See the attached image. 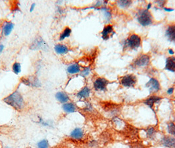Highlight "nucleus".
Listing matches in <instances>:
<instances>
[{
	"mask_svg": "<svg viewBox=\"0 0 175 148\" xmlns=\"http://www.w3.org/2000/svg\"><path fill=\"white\" fill-rule=\"evenodd\" d=\"M4 101L17 111H21L24 107V99L18 91L11 93L4 99Z\"/></svg>",
	"mask_w": 175,
	"mask_h": 148,
	"instance_id": "obj_1",
	"label": "nucleus"
},
{
	"mask_svg": "<svg viewBox=\"0 0 175 148\" xmlns=\"http://www.w3.org/2000/svg\"><path fill=\"white\" fill-rule=\"evenodd\" d=\"M137 19L138 23L143 26L151 25L153 23L152 14L147 9H142L138 12Z\"/></svg>",
	"mask_w": 175,
	"mask_h": 148,
	"instance_id": "obj_2",
	"label": "nucleus"
},
{
	"mask_svg": "<svg viewBox=\"0 0 175 148\" xmlns=\"http://www.w3.org/2000/svg\"><path fill=\"white\" fill-rule=\"evenodd\" d=\"M141 45V38L139 36L133 34L129 36L127 40L124 42V48H131L133 50L137 49Z\"/></svg>",
	"mask_w": 175,
	"mask_h": 148,
	"instance_id": "obj_3",
	"label": "nucleus"
},
{
	"mask_svg": "<svg viewBox=\"0 0 175 148\" xmlns=\"http://www.w3.org/2000/svg\"><path fill=\"white\" fill-rule=\"evenodd\" d=\"M137 82V78L133 74H126L121 78L120 83L124 87H134Z\"/></svg>",
	"mask_w": 175,
	"mask_h": 148,
	"instance_id": "obj_4",
	"label": "nucleus"
},
{
	"mask_svg": "<svg viewBox=\"0 0 175 148\" xmlns=\"http://www.w3.org/2000/svg\"><path fill=\"white\" fill-rule=\"evenodd\" d=\"M109 82L105 78H97L94 82V87L96 91H105Z\"/></svg>",
	"mask_w": 175,
	"mask_h": 148,
	"instance_id": "obj_5",
	"label": "nucleus"
},
{
	"mask_svg": "<svg viewBox=\"0 0 175 148\" xmlns=\"http://www.w3.org/2000/svg\"><path fill=\"white\" fill-rule=\"evenodd\" d=\"M30 49L47 50L48 49V46L42 38L38 37L36 38L34 41L32 42L31 46H30Z\"/></svg>",
	"mask_w": 175,
	"mask_h": 148,
	"instance_id": "obj_6",
	"label": "nucleus"
},
{
	"mask_svg": "<svg viewBox=\"0 0 175 148\" xmlns=\"http://www.w3.org/2000/svg\"><path fill=\"white\" fill-rule=\"evenodd\" d=\"M146 86L149 88V93L157 92L161 89V86L159 81L154 78H150V80L146 83Z\"/></svg>",
	"mask_w": 175,
	"mask_h": 148,
	"instance_id": "obj_7",
	"label": "nucleus"
},
{
	"mask_svg": "<svg viewBox=\"0 0 175 148\" xmlns=\"http://www.w3.org/2000/svg\"><path fill=\"white\" fill-rule=\"evenodd\" d=\"M150 61V57L149 55L143 54L139 56L135 60L133 63V65L138 66V67H142V66H146L149 65Z\"/></svg>",
	"mask_w": 175,
	"mask_h": 148,
	"instance_id": "obj_8",
	"label": "nucleus"
},
{
	"mask_svg": "<svg viewBox=\"0 0 175 148\" xmlns=\"http://www.w3.org/2000/svg\"><path fill=\"white\" fill-rule=\"evenodd\" d=\"M113 34H115V32L113 31V28L111 25H107L101 32L102 38L103 40H108L110 37H113Z\"/></svg>",
	"mask_w": 175,
	"mask_h": 148,
	"instance_id": "obj_9",
	"label": "nucleus"
},
{
	"mask_svg": "<svg viewBox=\"0 0 175 148\" xmlns=\"http://www.w3.org/2000/svg\"><path fill=\"white\" fill-rule=\"evenodd\" d=\"M163 146L168 148H175V136H165L161 140Z\"/></svg>",
	"mask_w": 175,
	"mask_h": 148,
	"instance_id": "obj_10",
	"label": "nucleus"
},
{
	"mask_svg": "<svg viewBox=\"0 0 175 148\" xmlns=\"http://www.w3.org/2000/svg\"><path fill=\"white\" fill-rule=\"evenodd\" d=\"M165 36L168 40L175 42V25H172L167 27L165 32Z\"/></svg>",
	"mask_w": 175,
	"mask_h": 148,
	"instance_id": "obj_11",
	"label": "nucleus"
},
{
	"mask_svg": "<svg viewBox=\"0 0 175 148\" xmlns=\"http://www.w3.org/2000/svg\"><path fill=\"white\" fill-rule=\"evenodd\" d=\"M165 69L173 72H175V57H168L166 59Z\"/></svg>",
	"mask_w": 175,
	"mask_h": 148,
	"instance_id": "obj_12",
	"label": "nucleus"
},
{
	"mask_svg": "<svg viewBox=\"0 0 175 148\" xmlns=\"http://www.w3.org/2000/svg\"><path fill=\"white\" fill-rule=\"evenodd\" d=\"M161 99H162V98L160 97H158V96H151V97H149L147 99H145L144 103V104L147 105V106H148L149 108L152 109L153 107V105H154V104H156V103L159 102V101H161Z\"/></svg>",
	"mask_w": 175,
	"mask_h": 148,
	"instance_id": "obj_13",
	"label": "nucleus"
},
{
	"mask_svg": "<svg viewBox=\"0 0 175 148\" xmlns=\"http://www.w3.org/2000/svg\"><path fill=\"white\" fill-rule=\"evenodd\" d=\"M70 137L75 140H81L84 136V132L80 128H76L70 132Z\"/></svg>",
	"mask_w": 175,
	"mask_h": 148,
	"instance_id": "obj_14",
	"label": "nucleus"
},
{
	"mask_svg": "<svg viewBox=\"0 0 175 148\" xmlns=\"http://www.w3.org/2000/svg\"><path fill=\"white\" fill-rule=\"evenodd\" d=\"M90 92L91 90L88 87L85 86L83 87V88L78 92L77 94H76V96L80 99H86L88 98L89 96L90 95Z\"/></svg>",
	"mask_w": 175,
	"mask_h": 148,
	"instance_id": "obj_15",
	"label": "nucleus"
},
{
	"mask_svg": "<svg viewBox=\"0 0 175 148\" xmlns=\"http://www.w3.org/2000/svg\"><path fill=\"white\" fill-rule=\"evenodd\" d=\"M55 98L57 101L62 103V104H66L69 100V97L64 92H59L55 94Z\"/></svg>",
	"mask_w": 175,
	"mask_h": 148,
	"instance_id": "obj_16",
	"label": "nucleus"
},
{
	"mask_svg": "<svg viewBox=\"0 0 175 148\" xmlns=\"http://www.w3.org/2000/svg\"><path fill=\"white\" fill-rule=\"evenodd\" d=\"M63 109L64 112L68 113H72L75 112L76 110V107L75 105L72 103H66L63 105Z\"/></svg>",
	"mask_w": 175,
	"mask_h": 148,
	"instance_id": "obj_17",
	"label": "nucleus"
},
{
	"mask_svg": "<svg viewBox=\"0 0 175 148\" xmlns=\"http://www.w3.org/2000/svg\"><path fill=\"white\" fill-rule=\"evenodd\" d=\"M14 25L11 22H6L3 27V32L5 36H9L13 30Z\"/></svg>",
	"mask_w": 175,
	"mask_h": 148,
	"instance_id": "obj_18",
	"label": "nucleus"
},
{
	"mask_svg": "<svg viewBox=\"0 0 175 148\" xmlns=\"http://www.w3.org/2000/svg\"><path fill=\"white\" fill-rule=\"evenodd\" d=\"M55 51L57 54H60V55H62V54H65L68 52L69 49L66 46L63 44H57L56 46L54 47Z\"/></svg>",
	"mask_w": 175,
	"mask_h": 148,
	"instance_id": "obj_19",
	"label": "nucleus"
},
{
	"mask_svg": "<svg viewBox=\"0 0 175 148\" xmlns=\"http://www.w3.org/2000/svg\"><path fill=\"white\" fill-rule=\"evenodd\" d=\"M80 71H81V67H80V65L78 63H74V64L69 66L67 68V72L71 74L78 73Z\"/></svg>",
	"mask_w": 175,
	"mask_h": 148,
	"instance_id": "obj_20",
	"label": "nucleus"
},
{
	"mask_svg": "<svg viewBox=\"0 0 175 148\" xmlns=\"http://www.w3.org/2000/svg\"><path fill=\"white\" fill-rule=\"evenodd\" d=\"M71 32H72L71 29L69 28V27H67V28H64V31L62 32V33H61V35H60L59 40L62 41V40H64L65 38L69 37L70 34H71Z\"/></svg>",
	"mask_w": 175,
	"mask_h": 148,
	"instance_id": "obj_21",
	"label": "nucleus"
},
{
	"mask_svg": "<svg viewBox=\"0 0 175 148\" xmlns=\"http://www.w3.org/2000/svg\"><path fill=\"white\" fill-rule=\"evenodd\" d=\"M147 137L148 138H152L153 136H155V134L156 133L155 129L153 127H148L146 130H145Z\"/></svg>",
	"mask_w": 175,
	"mask_h": 148,
	"instance_id": "obj_22",
	"label": "nucleus"
},
{
	"mask_svg": "<svg viewBox=\"0 0 175 148\" xmlns=\"http://www.w3.org/2000/svg\"><path fill=\"white\" fill-rule=\"evenodd\" d=\"M167 131L168 134L175 136V124L173 122H171L168 124Z\"/></svg>",
	"mask_w": 175,
	"mask_h": 148,
	"instance_id": "obj_23",
	"label": "nucleus"
},
{
	"mask_svg": "<svg viewBox=\"0 0 175 148\" xmlns=\"http://www.w3.org/2000/svg\"><path fill=\"white\" fill-rule=\"evenodd\" d=\"M117 4L120 6L122 8H126V7H128L132 4V1H128V0H121V1H118Z\"/></svg>",
	"mask_w": 175,
	"mask_h": 148,
	"instance_id": "obj_24",
	"label": "nucleus"
},
{
	"mask_svg": "<svg viewBox=\"0 0 175 148\" xmlns=\"http://www.w3.org/2000/svg\"><path fill=\"white\" fill-rule=\"evenodd\" d=\"M13 71L15 74H18L21 72V65L19 63L15 62L13 65Z\"/></svg>",
	"mask_w": 175,
	"mask_h": 148,
	"instance_id": "obj_25",
	"label": "nucleus"
},
{
	"mask_svg": "<svg viewBox=\"0 0 175 148\" xmlns=\"http://www.w3.org/2000/svg\"><path fill=\"white\" fill-rule=\"evenodd\" d=\"M38 148H48L49 147V143L48 141L45 139H44L41 141H40L37 144Z\"/></svg>",
	"mask_w": 175,
	"mask_h": 148,
	"instance_id": "obj_26",
	"label": "nucleus"
},
{
	"mask_svg": "<svg viewBox=\"0 0 175 148\" xmlns=\"http://www.w3.org/2000/svg\"><path fill=\"white\" fill-rule=\"evenodd\" d=\"M39 123H40L42 125L44 126H49V127H50V126H52L51 122H48V121H45V120H44L40 117H39Z\"/></svg>",
	"mask_w": 175,
	"mask_h": 148,
	"instance_id": "obj_27",
	"label": "nucleus"
},
{
	"mask_svg": "<svg viewBox=\"0 0 175 148\" xmlns=\"http://www.w3.org/2000/svg\"><path fill=\"white\" fill-rule=\"evenodd\" d=\"M90 68L86 67V68L84 69V70L82 71L81 75L82 77H86L89 74H90Z\"/></svg>",
	"mask_w": 175,
	"mask_h": 148,
	"instance_id": "obj_28",
	"label": "nucleus"
},
{
	"mask_svg": "<svg viewBox=\"0 0 175 148\" xmlns=\"http://www.w3.org/2000/svg\"><path fill=\"white\" fill-rule=\"evenodd\" d=\"M105 11V17L107 20H109L111 19V14L110 11L109 10H106L104 11Z\"/></svg>",
	"mask_w": 175,
	"mask_h": 148,
	"instance_id": "obj_29",
	"label": "nucleus"
},
{
	"mask_svg": "<svg viewBox=\"0 0 175 148\" xmlns=\"http://www.w3.org/2000/svg\"><path fill=\"white\" fill-rule=\"evenodd\" d=\"M174 92V87H170L167 90V94L168 95H172Z\"/></svg>",
	"mask_w": 175,
	"mask_h": 148,
	"instance_id": "obj_30",
	"label": "nucleus"
},
{
	"mask_svg": "<svg viewBox=\"0 0 175 148\" xmlns=\"http://www.w3.org/2000/svg\"><path fill=\"white\" fill-rule=\"evenodd\" d=\"M35 6H36V4H34V3L31 5V6H30V12H32L34 11V8H35Z\"/></svg>",
	"mask_w": 175,
	"mask_h": 148,
	"instance_id": "obj_31",
	"label": "nucleus"
},
{
	"mask_svg": "<svg viewBox=\"0 0 175 148\" xmlns=\"http://www.w3.org/2000/svg\"><path fill=\"white\" fill-rule=\"evenodd\" d=\"M164 10H165V11H167V12H171V11H173L174 9H170V8L164 7Z\"/></svg>",
	"mask_w": 175,
	"mask_h": 148,
	"instance_id": "obj_32",
	"label": "nucleus"
},
{
	"mask_svg": "<svg viewBox=\"0 0 175 148\" xmlns=\"http://www.w3.org/2000/svg\"><path fill=\"white\" fill-rule=\"evenodd\" d=\"M4 45L0 44V54H1L2 53L3 51H4Z\"/></svg>",
	"mask_w": 175,
	"mask_h": 148,
	"instance_id": "obj_33",
	"label": "nucleus"
},
{
	"mask_svg": "<svg viewBox=\"0 0 175 148\" xmlns=\"http://www.w3.org/2000/svg\"><path fill=\"white\" fill-rule=\"evenodd\" d=\"M168 53H169L170 54H171V55H173L174 54V51L172 50V49H169L168 50Z\"/></svg>",
	"mask_w": 175,
	"mask_h": 148,
	"instance_id": "obj_34",
	"label": "nucleus"
},
{
	"mask_svg": "<svg viewBox=\"0 0 175 148\" xmlns=\"http://www.w3.org/2000/svg\"><path fill=\"white\" fill-rule=\"evenodd\" d=\"M157 3L158 4L160 5H162V4H163L164 3H165V1H157Z\"/></svg>",
	"mask_w": 175,
	"mask_h": 148,
	"instance_id": "obj_35",
	"label": "nucleus"
},
{
	"mask_svg": "<svg viewBox=\"0 0 175 148\" xmlns=\"http://www.w3.org/2000/svg\"><path fill=\"white\" fill-rule=\"evenodd\" d=\"M151 5H152L151 4H149L148 5V6H147V10H148L150 7H151Z\"/></svg>",
	"mask_w": 175,
	"mask_h": 148,
	"instance_id": "obj_36",
	"label": "nucleus"
}]
</instances>
